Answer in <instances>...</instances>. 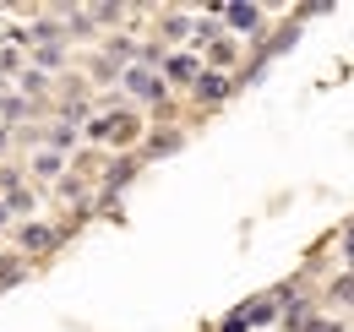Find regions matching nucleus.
Masks as SVG:
<instances>
[{
  "label": "nucleus",
  "instance_id": "obj_1",
  "mask_svg": "<svg viewBox=\"0 0 354 332\" xmlns=\"http://www.w3.org/2000/svg\"><path fill=\"white\" fill-rule=\"evenodd\" d=\"M272 316H278V299H251V305H240L218 332H251V327H262V322H272Z\"/></svg>",
  "mask_w": 354,
  "mask_h": 332
},
{
  "label": "nucleus",
  "instance_id": "obj_2",
  "mask_svg": "<svg viewBox=\"0 0 354 332\" xmlns=\"http://www.w3.org/2000/svg\"><path fill=\"white\" fill-rule=\"evenodd\" d=\"M126 87H131L136 98H153V104L164 98V77H158L153 66H131V71H126Z\"/></svg>",
  "mask_w": 354,
  "mask_h": 332
},
{
  "label": "nucleus",
  "instance_id": "obj_3",
  "mask_svg": "<svg viewBox=\"0 0 354 332\" xmlns=\"http://www.w3.org/2000/svg\"><path fill=\"white\" fill-rule=\"evenodd\" d=\"M55 240H60V234H55L49 223H22V234H17V246L28 250V256H44V250H55Z\"/></svg>",
  "mask_w": 354,
  "mask_h": 332
},
{
  "label": "nucleus",
  "instance_id": "obj_4",
  "mask_svg": "<svg viewBox=\"0 0 354 332\" xmlns=\"http://www.w3.org/2000/svg\"><path fill=\"white\" fill-rule=\"evenodd\" d=\"M229 77H223V71H202V77H196V98H202V104H223V98H229Z\"/></svg>",
  "mask_w": 354,
  "mask_h": 332
},
{
  "label": "nucleus",
  "instance_id": "obj_5",
  "mask_svg": "<svg viewBox=\"0 0 354 332\" xmlns=\"http://www.w3.org/2000/svg\"><path fill=\"white\" fill-rule=\"evenodd\" d=\"M164 77H169V82H191V87H196L202 66H196V55H169V60H164Z\"/></svg>",
  "mask_w": 354,
  "mask_h": 332
},
{
  "label": "nucleus",
  "instance_id": "obj_6",
  "mask_svg": "<svg viewBox=\"0 0 354 332\" xmlns=\"http://www.w3.org/2000/svg\"><path fill=\"white\" fill-rule=\"evenodd\" d=\"M223 22H229L234 33H257V28H262V11H257V6H223Z\"/></svg>",
  "mask_w": 354,
  "mask_h": 332
},
{
  "label": "nucleus",
  "instance_id": "obj_7",
  "mask_svg": "<svg viewBox=\"0 0 354 332\" xmlns=\"http://www.w3.org/2000/svg\"><path fill=\"white\" fill-rule=\"evenodd\" d=\"M131 131H136L131 115H109V120H93V136H115V142H126Z\"/></svg>",
  "mask_w": 354,
  "mask_h": 332
},
{
  "label": "nucleus",
  "instance_id": "obj_8",
  "mask_svg": "<svg viewBox=\"0 0 354 332\" xmlns=\"http://www.w3.org/2000/svg\"><path fill=\"white\" fill-rule=\"evenodd\" d=\"M175 147H180V131H164V136H153V142H147V158H169Z\"/></svg>",
  "mask_w": 354,
  "mask_h": 332
},
{
  "label": "nucleus",
  "instance_id": "obj_9",
  "mask_svg": "<svg viewBox=\"0 0 354 332\" xmlns=\"http://www.w3.org/2000/svg\"><path fill=\"white\" fill-rule=\"evenodd\" d=\"M22 273H28V261H22V256H0V289H6V284H17Z\"/></svg>",
  "mask_w": 354,
  "mask_h": 332
},
{
  "label": "nucleus",
  "instance_id": "obj_10",
  "mask_svg": "<svg viewBox=\"0 0 354 332\" xmlns=\"http://www.w3.org/2000/svg\"><path fill=\"white\" fill-rule=\"evenodd\" d=\"M33 208V196L22 191V185H11V196H6V212H28Z\"/></svg>",
  "mask_w": 354,
  "mask_h": 332
},
{
  "label": "nucleus",
  "instance_id": "obj_11",
  "mask_svg": "<svg viewBox=\"0 0 354 332\" xmlns=\"http://www.w3.org/2000/svg\"><path fill=\"white\" fill-rule=\"evenodd\" d=\"M33 60H39V66H44V71H55V66H60V60H66V55H60V44H44V49H39V55H33Z\"/></svg>",
  "mask_w": 354,
  "mask_h": 332
},
{
  "label": "nucleus",
  "instance_id": "obj_12",
  "mask_svg": "<svg viewBox=\"0 0 354 332\" xmlns=\"http://www.w3.org/2000/svg\"><path fill=\"white\" fill-rule=\"evenodd\" d=\"M33 169H39V174H49V180H55V174H60V153H39V158H33Z\"/></svg>",
  "mask_w": 354,
  "mask_h": 332
},
{
  "label": "nucleus",
  "instance_id": "obj_13",
  "mask_svg": "<svg viewBox=\"0 0 354 332\" xmlns=\"http://www.w3.org/2000/svg\"><path fill=\"white\" fill-rule=\"evenodd\" d=\"M0 109H6V120H22V115H28V104H22V98H6Z\"/></svg>",
  "mask_w": 354,
  "mask_h": 332
},
{
  "label": "nucleus",
  "instance_id": "obj_14",
  "mask_svg": "<svg viewBox=\"0 0 354 332\" xmlns=\"http://www.w3.org/2000/svg\"><path fill=\"white\" fill-rule=\"evenodd\" d=\"M0 71H22V55H11V49H0Z\"/></svg>",
  "mask_w": 354,
  "mask_h": 332
},
{
  "label": "nucleus",
  "instance_id": "obj_15",
  "mask_svg": "<svg viewBox=\"0 0 354 332\" xmlns=\"http://www.w3.org/2000/svg\"><path fill=\"white\" fill-rule=\"evenodd\" d=\"M333 294H338V299H354V273H349V278H338V284H333Z\"/></svg>",
  "mask_w": 354,
  "mask_h": 332
},
{
  "label": "nucleus",
  "instance_id": "obj_16",
  "mask_svg": "<svg viewBox=\"0 0 354 332\" xmlns=\"http://www.w3.org/2000/svg\"><path fill=\"white\" fill-rule=\"evenodd\" d=\"M300 332H344V327H338V322H306Z\"/></svg>",
  "mask_w": 354,
  "mask_h": 332
},
{
  "label": "nucleus",
  "instance_id": "obj_17",
  "mask_svg": "<svg viewBox=\"0 0 354 332\" xmlns=\"http://www.w3.org/2000/svg\"><path fill=\"white\" fill-rule=\"evenodd\" d=\"M344 256L354 261V223H349V234H344Z\"/></svg>",
  "mask_w": 354,
  "mask_h": 332
}]
</instances>
